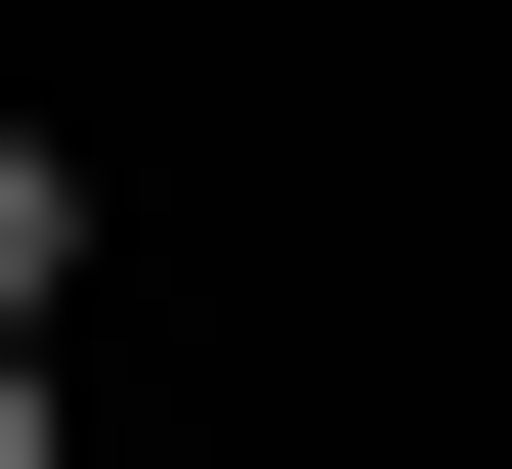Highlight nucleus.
<instances>
[{"instance_id": "2", "label": "nucleus", "mask_w": 512, "mask_h": 469, "mask_svg": "<svg viewBox=\"0 0 512 469\" xmlns=\"http://www.w3.org/2000/svg\"><path fill=\"white\" fill-rule=\"evenodd\" d=\"M0 469H43V342H0Z\"/></svg>"}, {"instance_id": "1", "label": "nucleus", "mask_w": 512, "mask_h": 469, "mask_svg": "<svg viewBox=\"0 0 512 469\" xmlns=\"http://www.w3.org/2000/svg\"><path fill=\"white\" fill-rule=\"evenodd\" d=\"M43 299H86V171H43V128H0V342H43Z\"/></svg>"}]
</instances>
